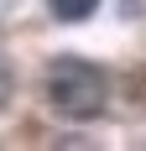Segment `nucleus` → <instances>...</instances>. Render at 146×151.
Here are the masks:
<instances>
[{
	"instance_id": "nucleus-1",
	"label": "nucleus",
	"mask_w": 146,
	"mask_h": 151,
	"mask_svg": "<svg viewBox=\"0 0 146 151\" xmlns=\"http://www.w3.org/2000/svg\"><path fill=\"white\" fill-rule=\"evenodd\" d=\"M47 104L63 120H99L110 109V73L89 58H52L47 63Z\"/></svg>"
},
{
	"instance_id": "nucleus-2",
	"label": "nucleus",
	"mask_w": 146,
	"mask_h": 151,
	"mask_svg": "<svg viewBox=\"0 0 146 151\" xmlns=\"http://www.w3.org/2000/svg\"><path fill=\"white\" fill-rule=\"evenodd\" d=\"M99 11V0H52V16L58 21H89Z\"/></svg>"
},
{
	"instance_id": "nucleus-3",
	"label": "nucleus",
	"mask_w": 146,
	"mask_h": 151,
	"mask_svg": "<svg viewBox=\"0 0 146 151\" xmlns=\"http://www.w3.org/2000/svg\"><path fill=\"white\" fill-rule=\"evenodd\" d=\"M11 94H16V73H11V58L0 52V109L11 104Z\"/></svg>"
}]
</instances>
